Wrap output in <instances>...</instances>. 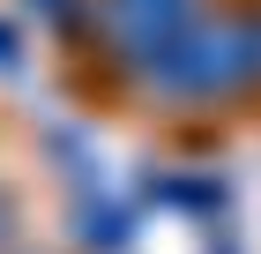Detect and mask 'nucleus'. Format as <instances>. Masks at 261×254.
I'll return each instance as SVG.
<instances>
[{"label":"nucleus","mask_w":261,"mask_h":254,"mask_svg":"<svg viewBox=\"0 0 261 254\" xmlns=\"http://www.w3.org/2000/svg\"><path fill=\"white\" fill-rule=\"evenodd\" d=\"M105 8H112L120 45H127V53H149V60L194 22V0H105Z\"/></svg>","instance_id":"f03ea898"},{"label":"nucleus","mask_w":261,"mask_h":254,"mask_svg":"<svg viewBox=\"0 0 261 254\" xmlns=\"http://www.w3.org/2000/svg\"><path fill=\"white\" fill-rule=\"evenodd\" d=\"M0 67H15V38H8V30H0Z\"/></svg>","instance_id":"20e7f679"},{"label":"nucleus","mask_w":261,"mask_h":254,"mask_svg":"<svg viewBox=\"0 0 261 254\" xmlns=\"http://www.w3.org/2000/svg\"><path fill=\"white\" fill-rule=\"evenodd\" d=\"M8 239H15V202L0 195V247H8Z\"/></svg>","instance_id":"7ed1b4c3"},{"label":"nucleus","mask_w":261,"mask_h":254,"mask_svg":"<svg viewBox=\"0 0 261 254\" xmlns=\"http://www.w3.org/2000/svg\"><path fill=\"white\" fill-rule=\"evenodd\" d=\"M254 75H261V30H246V22H187L157 53L164 98H224Z\"/></svg>","instance_id":"f257e3e1"}]
</instances>
